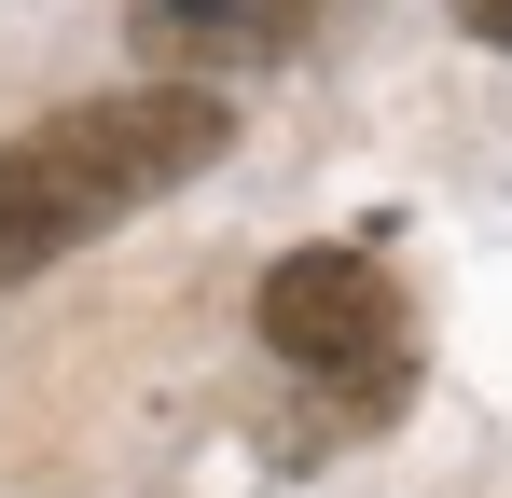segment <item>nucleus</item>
<instances>
[{"label": "nucleus", "instance_id": "nucleus-1", "mask_svg": "<svg viewBox=\"0 0 512 498\" xmlns=\"http://www.w3.org/2000/svg\"><path fill=\"white\" fill-rule=\"evenodd\" d=\"M222 139H236L222 83H111L84 111H42L28 139H0V291L70 263L111 222H139L194 166H222Z\"/></svg>", "mask_w": 512, "mask_h": 498}, {"label": "nucleus", "instance_id": "nucleus-3", "mask_svg": "<svg viewBox=\"0 0 512 498\" xmlns=\"http://www.w3.org/2000/svg\"><path fill=\"white\" fill-rule=\"evenodd\" d=\"M125 42L153 83H222V70H277L305 42V0H125Z\"/></svg>", "mask_w": 512, "mask_h": 498}, {"label": "nucleus", "instance_id": "nucleus-2", "mask_svg": "<svg viewBox=\"0 0 512 498\" xmlns=\"http://www.w3.org/2000/svg\"><path fill=\"white\" fill-rule=\"evenodd\" d=\"M263 346H277L291 374H319L333 402H360V415H388L402 374H416L402 291L374 277V249H291V263L263 277Z\"/></svg>", "mask_w": 512, "mask_h": 498}, {"label": "nucleus", "instance_id": "nucleus-4", "mask_svg": "<svg viewBox=\"0 0 512 498\" xmlns=\"http://www.w3.org/2000/svg\"><path fill=\"white\" fill-rule=\"evenodd\" d=\"M457 28L471 42H512V0H457Z\"/></svg>", "mask_w": 512, "mask_h": 498}]
</instances>
